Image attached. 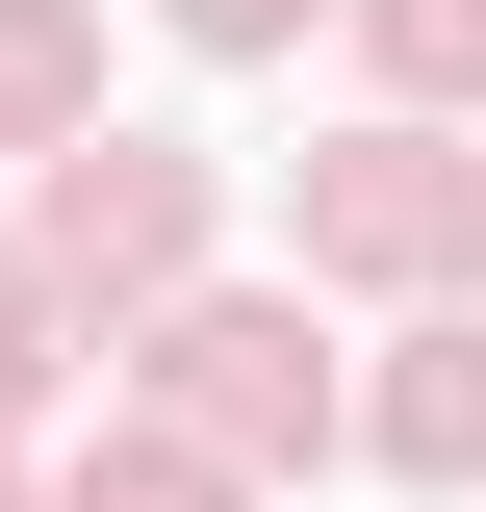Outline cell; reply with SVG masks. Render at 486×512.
Returning a JSON list of instances; mask_svg holds the SVG:
<instances>
[{"label":"cell","mask_w":486,"mask_h":512,"mask_svg":"<svg viewBox=\"0 0 486 512\" xmlns=\"http://www.w3.org/2000/svg\"><path fill=\"white\" fill-rule=\"evenodd\" d=\"M180 231H205L180 154H128V128H77V154H52V282H103V308H128V282H180Z\"/></svg>","instance_id":"2"},{"label":"cell","mask_w":486,"mask_h":512,"mask_svg":"<svg viewBox=\"0 0 486 512\" xmlns=\"http://www.w3.org/2000/svg\"><path fill=\"white\" fill-rule=\"evenodd\" d=\"M0 154H77V0H0Z\"/></svg>","instance_id":"5"},{"label":"cell","mask_w":486,"mask_h":512,"mask_svg":"<svg viewBox=\"0 0 486 512\" xmlns=\"http://www.w3.org/2000/svg\"><path fill=\"white\" fill-rule=\"evenodd\" d=\"M384 461H410V487H486V333H410V384H384Z\"/></svg>","instance_id":"4"},{"label":"cell","mask_w":486,"mask_h":512,"mask_svg":"<svg viewBox=\"0 0 486 512\" xmlns=\"http://www.w3.org/2000/svg\"><path fill=\"white\" fill-rule=\"evenodd\" d=\"M282 26H307V0H180V52H282Z\"/></svg>","instance_id":"8"},{"label":"cell","mask_w":486,"mask_h":512,"mask_svg":"<svg viewBox=\"0 0 486 512\" xmlns=\"http://www.w3.org/2000/svg\"><path fill=\"white\" fill-rule=\"evenodd\" d=\"M154 359H180V410H205L231 461H282V436H333V384H307V333H282V308H180Z\"/></svg>","instance_id":"3"},{"label":"cell","mask_w":486,"mask_h":512,"mask_svg":"<svg viewBox=\"0 0 486 512\" xmlns=\"http://www.w3.org/2000/svg\"><path fill=\"white\" fill-rule=\"evenodd\" d=\"M461 231H486V154H435V128H359L307 180V256H359V282H435Z\"/></svg>","instance_id":"1"},{"label":"cell","mask_w":486,"mask_h":512,"mask_svg":"<svg viewBox=\"0 0 486 512\" xmlns=\"http://www.w3.org/2000/svg\"><path fill=\"white\" fill-rule=\"evenodd\" d=\"M77 512H231V461H180V436H103V461H77Z\"/></svg>","instance_id":"6"},{"label":"cell","mask_w":486,"mask_h":512,"mask_svg":"<svg viewBox=\"0 0 486 512\" xmlns=\"http://www.w3.org/2000/svg\"><path fill=\"white\" fill-rule=\"evenodd\" d=\"M384 26V77H486V0H359Z\"/></svg>","instance_id":"7"}]
</instances>
